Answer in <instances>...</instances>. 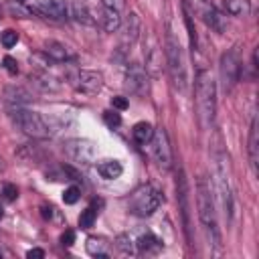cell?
<instances>
[{
	"mask_svg": "<svg viewBox=\"0 0 259 259\" xmlns=\"http://www.w3.org/2000/svg\"><path fill=\"white\" fill-rule=\"evenodd\" d=\"M194 107L200 130L208 132L214 125L217 117V81L212 73L204 67L196 71L194 79Z\"/></svg>",
	"mask_w": 259,
	"mask_h": 259,
	"instance_id": "6da1fadb",
	"label": "cell"
},
{
	"mask_svg": "<svg viewBox=\"0 0 259 259\" xmlns=\"http://www.w3.org/2000/svg\"><path fill=\"white\" fill-rule=\"evenodd\" d=\"M196 210H198V221L208 247H212L214 251H221L223 241H221V229L217 219V202H214L210 184L204 178H198L196 182Z\"/></svg>",
	"mask_w": 259,
	"mask_h": 259,
	"instance_id": "7a4b0ae2",
	"label": "cell"
},
{
	"mask_svg": "<svg viewBox=\"0 0 259 259\" xmlns=\"http://www.w3.org/2000/svg\"><path fill=\"white\" fill-rule=\"evenodd\" d=\"M212 196L214 202L221 206L223 214L227 221L233 219V188H231V180L227 174V156L223 152L214 154V168H212Z\"/></svg>",
	"mask_w": 259,
	"mask_h": 259,
	"instance_id": "3957f363",
	"label": "cell"
},
{
	"mask_svg": "<svg viewBox=\"0 0 259 259\" xmlns=\"http://www.w3.org/2000/svg\"><path fill=\"white\" fill-rule=\"evenodd\" d=\"M164 57H166V69H168V75H170V81H172L174 89L186 91V87H188V67H186L184 51H182L178 38L172 32L166 34Z\"/></svg>",
	"mask_w": 259,
	"mask_h": 259,
	"instance_id": "277c9868",
	"label": "cell"
},
{
	"mask_svg": "<svg viewBox=\"0 0 259 259\" xmlns=\"http://www.w3.org/2000/svg\"><path fill=\"white\" fill-rule=\"evenodd\" d=\"M8 117L22 134H26L30 138L45 140L51 136V127H49L47 119L40 113L26 109L24 105H8Z\"/></svg>",
	"mask_w": 259,
	"mask_h": 259,
	"instance_id": "5b68a950",
	"label": "cell"
},
{
	"mask_svg": "<svg viewBox=\"0 0 259 259\" xmlns=\"http://www.w3.org/2000/svg\"><path fill=\"white\" fill-rule=\"evenodd\" d=\"M162 202H164L162 192L152 184H144L132 192V196L127 200V208L132 214L146 219V217H152L160 208Z\"/></svg>",
	"mask_w": 259,
	"mask_h": 259,
	"instance_id": "8992f818",
	"label": "cell"
},
{
	"mask_svg": "<svg viewBox=\"0 0 259 259\" xmlns=\"http://www.w3.org/2000/svg\"><path fill=\"white\" fill-rule=\"evenodd\" d=\"M219 71H221L225 91H231L237 85V81L241 79V59H239L237 51H227L221 55Z\"/></svg>",
	"mask_w": 259,
	"mask_h": 259,
	"instance_id": "52a82bcc",
	"label": "cell"
},
{
	"mask_svg": "<svg viewBox=\"0 0 259 259\" xmlns=\"http://www.w3.org/2000/svg\"><path fill=\"white\" fill-rule=\"evenodd\" d=\"M150 144H152V156H154V160L164 170H170L172 168V162H174V156H172V148H170V140H168L166 130L164 127H154V136H152Z\"/></svg>",
	"mask_w": 259,
	"mask_h": 259,
	"instance_id": "ba28073f",
	"label": "cell"
},
{
	"mask_svg": "<svg viewBox=\"0 0 259 259\" xmlns=\"http://www.w3.org/2000/svg\"><path fill=\"white\" fill-rule=\"evenodd\" d=\"M176 194H178V206H180V214H182V225H184V235L188 245H192V223H190V200H188V184H186V176L182 172V168L178 170L176 176Z\"/></svg>",
	"mask_w": 259,
	"mask_h": 259,
	"instance_id": "9c48e42d",
	"label": "cell"
},
{
	"mask_svg": "<svg viewBox=\"0 0 259 259\" xmlns=\"http://www.w3.org/2000/svg\"><path fill=\"white\" fill-rule=\"evenodd\" d=\"M75 89L83 95H97L103 89V75L99 71H89V69H81L75 75Z\"/></svg>",
	"mask_w": 259,
	"mask_h": 259,
	"instance_id": "30bf717a",
	"label": "cell"
},
{
	"mask_svg": "<svg viewBox=\"0 0 259 259\" xmlns=\"http://www.w3.org/2000/svg\"><path fill=\"white\" fill-rule=\"evenodd\" d=\"M148 87V71L140 63H132L125 69V89L132 95H142Z\"/></svg>",
	"mask_w": 259,
	"mask_h": 259,
	"instance_id": "8fae6325",
	"label": "cell"
},
{
	"mask_svg": "<svg viewBox=\"0 0 259 259\" xmlns=\"http://www.w3.org/2000/svg\"><path fill=\"white\" fill-rule=\"evenodd\" d=\"M65 152L71 160H77V162H91L97 154V148L93 142L89 140H69L65 144Z\"/></svg>",
	"mask_w": 259,
	"mask_h": 259,
	"instance_id": "7c38bea8",
	"label": "cell"
},
{
	"mask_svg": "<svg viewBox=\"0 0 259 259\" xmlns=\"http://www.w3.org/2000/svg\"><path fill=\"white\" fill-rule=\"evenodd\" d=\"M196 14L200 16V20H202L210 30H214V32H219V34L227 30V18H225V14H221V12L217 10V6L210 4L208 0L196 10Z\"/></svg>",
	"mask_w": 259,
	"mask_h": 259,
	"instance_id": "4fadbf2b",
	"label": "cell"
},
{
	"mask_svg": "<svg viewBox=\"0 0 259 259\" xmlns=\"http://www.w3.org/2000/svg\"><path fill=\"white\" fill-rule=\"evenodd\" d=\"M32 12L42 14L45 18H53V20H65L69 14V8L65 4V0H42L40 4L32 6Z\"/></svg>",
	"mask_w": 259,
	"mask_h": 259,
	"instance_id": "5bb4252c",
	"label": "cell"
},
{
	"mask_svg": "<svg viewBox=\"0 0 259 259\" xmlns=\"http://www.w3.org/2000/svg\"><path fill=\"white\" fill-rule=\"evenodd\" d=\"M140 26H142L140 24V16L136 12H130L127 18H125V22L119 26L121 28V47L130 49L136 42V38L140 34Z\"/></svg>",
	"mask_w": 259,
	"mask_h": 259,
	"instance_id": "9a60e30c",
	"label": "cell"
},
{
	"mask_svg": "<svg viewBox=\"0 0 259 259\" xmlns=\"http://www.w3.org/2000/svg\"><path fill=\"white\" fill-rule=\"evenodd\" d=\"M247 152H249V164L253 168V172L257 174V162H259V127H257V117L251 119V127H249V142H247Z\"/></svg>",
	"mask_w": 259,
	"mask_h": 259,
	"instance_id": "2e32d148",
	"label": "cell"
},
{
	"mask_svg": "<svg viewBox=\"0 0 259 259\" xmlns=\"http://www.w3.org/2000/svg\"><path fill=\"white\" fill-rule=\"evenodd\" d=\"M162 241L156 237V235H152V233H146V235H142L140 239H138V243H136V253H140V255H158L160 251H162Z\"/></svg>",
	"mask_w": 259,
	"mask_h": 259,
	"instance_id": "e0dca14e",
	"label": "cell"
},
{
	"mask_svg": "<svg viewBox=\"0 0 259 259\" xmlns=\"http://www.w3.org/2000/svg\"><path fill=\"white\" fill-rule=\"evenodd\" d=\"M45 53H47V57H51V59L57 61V63L71 61V59L75 57V55L71 53V49H69L67 45L59 42V40H47V42H45Z\"/></svg>",
	"mask_w": 259,
	"mask_h": 259,
	"instance_id": "ac0fdd59",
	"label": "cell"
},
{
	"mask_svg": "<svg viewBox=\"0 0 259 259\" xmlns=\"http://www.w3.org/2000/svg\"><path fill=\"white\" fill-rule=\"evenodd\" d=\"M85 251L91 257L105 259V257H109V243L103 237H89L87 243H85Z\"/></svg>",
	"mask_w": 259,
	"mask_h": 259,
	"instance_id": "d6986e66",
	"label": "cell"
},
{
	"mask_svg": "<svg viewBox=\"0 0 259 259\" xmlns=\"http://www.w3.org/2000/svg\"><path fill=\"white\" fill-rule=\"evenodd\" d=\"M99 24H101V28L105 32H115L121 26V16H119L117 10H111V8H105L103 6V10L99 14Z\"/></svg>",
	"mask_w": 259,
	"mask_h": 259,
	"instance_id": "ffe728a7",
	"label": "cell"
},
{
	"mask_svg": "<svg viewBox=\"0 0 259 259\" xmlns=\"http://www.w3.org/2000/svg\"><path fill=\"white\" fill-rule=\"evenodd\" d=\"M32 97L30 93L24 89V87H16V85H10L4 89V101L6 105H24L28 103Z\"/></svg>",
	"mask_w": 259,
	"mask_h": 259,
	"instance_id": "44dd1931",
	"label": "cell"
},
{
	"mask_svg": "<svg viewBox=\"0 0 259 259\" xmlns=\"http://www.w3.org/2000/svg\"><path fill=\"white\" fill-rule=\"evenodd\" d=\"M97 174L105 180H115L123 174V166L119 160H103L97 164Z\"/></svg>",
	"mask_w": 259,
	"mask_h": 259,
	"instance_id": "7402d4cb",
	"label": "cell"
},
{
	"mask_svg": "<svg viewBox=\"0 0 259 259\" xmlns=\"http://www.w3.org/2000/svg\"><path fill=\"white\" fill-rule=\"evenodd\" d=\"M73 16L83 24H95L97 22V16L89 8L87 0H73Z\"/></svg>",
	"mask_w": 259,
	"mask_h": 259,
	"instance_id": "603a6c76",
	"label": "cell"
},
{
	"mask_svg": "<svg viewBox=\"0 0 259 259\" xmlns=\"http://www.w3.org/2000/svg\"><path fill=\"white\" fill-rule=\"evenodd\" d=\"M152 136H154V125L148 123V121H138V123L134 125V130H132V138H134V142L140 144V146L150 144Z\"/></svg>",
	"mask_w": 259,
	"mask_h": 259,
	"instance_id": "cb8c5ba5",
	"label": "cell"
},
{
	"mask_svg": "<svg viewBox=\"0 0 259 259\" xmlns=\"http://www.w3.org/2000/svg\"><path fill=\"white\" fill-rule=\"evenodd\" d=\"M225 10L231 16H247L251 12V0H225Z\"/></svg>",
	"mask_w": 259,
	"mask_h": 259,
	"instance_id": "d4e9b609",
	"label": "cell"
},
{
	"mask_svg": "<svg viewBox=\"0 0 259 259\" xmlns=\"http://www.w3.org/2000/svg\"><path fill=\"white\" fill-rule=\"evenodd\" d=\"M160 65H162V51L158 47L148 49V53H146V71H150L152 75H158Z\"/></svg>",
	"mask_w": 259,
	"mask_h": 259,
	"instance_id": "484cf974",
	"label": "cell"
},
{
	"mask_svg": "<svg viewBox=\"0 0 259 259\" xmlns=\"http://www.w3.org/2000/svg\"><path fill=\"white\" fill-rule=\"evenodd\" d=\"M115 247H117V251H121L123 255H136V243L130 239V235H117Z\"/></svg>",
	"mask_w": 259,
	"mask_h": 259,
	"instance_id": "4316f807",
	"label": "cell"
},
{
	"mask_svg": "<svg viewBox=\"0 0 259 259\" xmlns=\"http://www.w3.org/2000/svg\"><path fill=\"white\" fill-rule=\"evenodd\" d=\"M97 212L99 210H95V206H87L79 217V227L81 229H91L95 225V221H97Z\"/></svg>",
	"mask_w": 259,
	"mask_h": 259,
	"instance_id": "83f0119b",
	"label": "cell"
},
{
	"mask_svg": "<svg viewBox=\"0 0 259 259\" xmlns=\"http://www.w3.org/2000/svg\"><path fill=\"white\" fill-rule=\"evenodd\" d=\"M0 42H2V47L4 49H12L16 42H18V32H14V30H4L2 34H0Z\"/></svg>",
	"mask_w": 259,
	"mask_h": 259,
	"instance_id": "f1b7e54d",
	"label": "cell"
},
{
	"mask_svg": "<svg viewBox=\"0 0 259 259\" xmlns=\"http://www.w3.org/2000/svg\"><path fill=\"white\" fill-rule=\"evenodd\" d=\"M79 196H81V190H79L77 186H69V188L65 190V194H63V202H65V204H75V202L79 200Z\"/></svg>",
	"mask_w": 259,
	"mask_h": 259,
	"instance_id": "f546056e",
	"label": "cell"
},
{
	"mask_svg": "<svg viewBox=\"0 0 259 259\" xmlns=\"http://www.w3.org/2000/svg\"><path fill=\"white\" fill-rule=\"evenodd\" d=\"M103 119H105V123H107L109 127H117V125L121 123V115H119L117 111H105V113H103Z\"/></svg>",
	"mask_w": 259,
	"mask_h": 259,
	"instance_id": "4dcf8cb0",
	"label": "cell"
},
{
	"mask_svg": "<svg viewBox=\"0 0 259 259\" xmlns=\"http://www.w3.org/2000/svg\"><path fill=\"white\" fill-rule=\"evenodd\" d=\"M2 194H4V198H6L8 202H12V200L18 198V188H16L14 184H4V186H2Z\"/></svg>",
	"mask_w": 259,
	"mask_h": 259,
	"instance_id": "1f68e13d",
	"label": "cell"
},
{
	"mask_svg": "<svg viewBox=\"0 0 259 259\" xmlns=\"http://www.w3.org/2000/svg\"><path fill=\"white\" fill-rule=\"evenodd\" d=\"M2 65H4V69H6L10 75H16V73H18V63H16V59L4 57V59H2Z\"/></svg>",
	"mask_w": 259,
	"mask_h": 259,
	"instance_id": "d6a6232c",
	"label": "cell"
},
{
	"mask_svg": "<svg viewBox=\"0 0 259 259\" xmlns=\"http://www.w3.org/2000/svg\"><path fill=\"white\" fill-rule=\"evenodd\" d=\"M103 6H105V8H111V10L121 12V10H123V6H125V0H103Z\"/></svg>",
	"mask_w": 259,
	"mask_h": 259,
	"instance_id": "836d02e7",
	"label": "cell"
},
{
	"mask_svg": "<svg viewBox=\"0 0 259 259\" xmlns=\"http://www.w3.org/2000/svg\"><path fill=\"white\" fill-rule=\"evenodd\" d=\"M14 2H16V0H14ZM8 10H10L14 16H16V14H20V18H24V16L28 14V10H24V8H22L18 2H16V4H10V6H8Z\"/></svg>",
	"mask_w": 259,
	"mask_h": 259,
	"instance_id": "e575fe53",
	"label": "cell"
},
{
	"mask_svg": "<svg viewBox=\"0 0 259 259\" xmlns=\"http://www.w3.org/2000/svg\"><path fill=\"white\" fill-rule=\"evenodd\" d=\"M206 0H184V6H186V10H192V12H196L202 4H204Z\"/></svg>",
	"mask_w": 259,
	"mask_h": 259,
	"instance_id": "d590c367",
	"label": "cell"
},
{
	"mask_svg": "<svg viewBox=\"0 0 259 259\" xmlns=\"http://www.w3.org/2000/svg\"><path fill=\"white\" fill-rule=\"evenodd\" d=\"M73 241H75V233H73V231H65L63 237H61V243H63L65 247H71Z\"/></svg>",
	"mask_w": 259,
	"mask_h": 259,
	"instance_id": "8d00e7d4",
	"label": "cell"
},
{
	"mask_svg": "<svg viewBox=\"0 0 259 259\" xmlns=\"http://www.w3.org/2000/svg\"><path fill=\"white\" fill-rule=\"evenodd\" d=\"M111 103H113V107H117V109H121V111H123V109H127V105H130L125 97H113V101H111Z\"/></svg>",
	"mask_w": 259,
	"mask_h": 259,
	"instance_id": "74e56055",
	"label": "cell"
},
{
	"mask_svg": "<svg viewBox=\"0 0 259 259\" xmlns=\"http://www.w3.org/2000/svg\"><path fill=\"white\" fill-rule=\"evenodd\" d=\"M26 257H38V259H42L45 257V251L38 249V247H34V249H28L26 251Z\"/></svg>",
	"mask_w": 259,
	"mask_h": 259,
	"instance_id": "f35d334b",
	"label": "cell"
},
{
	"mask_svg": "<svg viewBox=\"0 0 259 259\" xmlns=\"http://www.w3.org/2000/svg\"><path fill=\"white\" fill-rule=\"evenodd\" d=\"M2 214H4V208H2V204H0V219H2Z\"/></svg>",
	"mask_w": 259,
	"mask_h": 259,
	"instance_id": "ab89813d",
	"label": "cell"
},
{
	"mask_svg": "<svg viewBox=\"0 0 259 259\" xmlns=\"http://www.w3.org/2000/svg\"><path fill=\"white\" fill-rule=\"evenodd\" d=\"M16 2H24V0H16Z\"/></svg>",
	"mask_w": 259,
	"mask_h": 259,
	"instance_id": "60d3db41",
	"label": "cell"
},
{
	"mask_svg": "<svg viewBox=\"0 0 259 259\" xmlns=\"http://www.w3.org/2000/svg\"><path fill=\"white\" fill-rule=\"evenodd\" d=\"M0 257H2V253H0Z\"/></svg>",
	"mask_w": 259,
	"mask_h": 259,
	"instance_id": "b9f144b4",
	"label": "cell"
}]
</instances>
